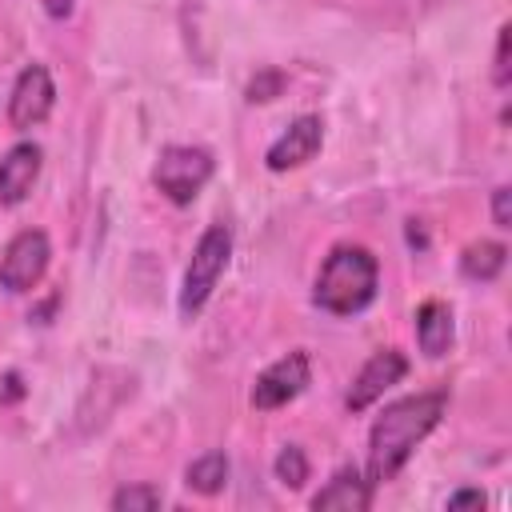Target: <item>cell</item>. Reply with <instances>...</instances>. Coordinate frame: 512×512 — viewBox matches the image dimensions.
I'll return each mask as SVG.
<instances>
[{
    "label": "cell",
    "mask_w": 512,
    "mask_h": 512,
    "mask_svg": "<svg viewBox=\"0 0 512 512\" xmlns=\"http://www.w3.org/2000/svg\"><path fill=\"white\" fill-rule=\"evenodd\" d=\"M312 380V364H308V352H288L280 356L276 364H268L256 384H252V408L268 412V408H284L288 400H296Z\"/></svg>",
    "instance_id": "obj_6"
},
{
    "label": "cell",
    "mask_w": 512,
    "mask_h": 512,
    "mask_svg": "<svg viewBox=\"0 0 512 512\" xmlns=\"http://www.w3.org/2000/svg\"><path fill=\"white\" fill-rule=\"evenodd\" d=\"M416 340L424 356H444L452 344V308L444 300H424L416 308Z\"/></svg>",
    "instance_id": "obj_12"
},
{
    "label": "cell",
    "mask_w": 512,
    "mask_h": 512,
    "mask_svg": "<svg viewBox=\"0 0 512 512\" xmlns=\"http://www.w3.org/2000/svg\"><path fill=\"white\" fill-rule=\"evenodd\" d=\"M404 372H408L404 352H396V348L372 352V360L356 372V380H352V388H348V408H352V412H364V408L376 404L392 384H400Z\"/></svg>",
    "instance_id": "obj_8"
},
{
    "label": "cell",
    "mask_w": 512,
    "mask_h": 512,
    "mask_svg": "<svg viewBox=\"0 0 512 512\" xmlns=\"http://www.w3.org/2000/svg\"><path fill=\"white\" fill-rule=\"evenodd\" d=\"M444 408H448L444 392H416L388 404L368 432V484L392 480L412 456V448L440 424Z\"/></svg>",
    "instance_id": "obj_1"
},
{
    "label": "cell",
    "mask_w": 512,
    "mask_h": 512,
    "mask_svg": "<svg viewBox=\"0 0 512 512\" xmlns=\"http://www.w3.org/2000/svg\"><path fill=\"white\" fill-rule=\"evenodd\" d=\"M368 504H372V484H368V476H364L356 464L340 468V472L312 496V508H316V512H364Z\"/></svg>",
    "instance_id": "obj_10"
},
{
    "label": "cell",
    "mask_w": 512,
    "mask_h": 512,
    "mask_svg": "<svg viewBox=\"0 0 512 512\" xmlns=\"http://www.w3.org/2000/svg\"><path fill=\"white\" fill-rule=\"evenodd\" d=\"M508 200H512L508 188H496V192H492V220H496V228H512V208H508Z\"/></svg>",
    "instance_id": "obj_19"
},
{
    "label": "cell",
    "mask_w": 512,
    "mask_h": 512,
    "mask_svg": "<svg viewBox=\"0 0 512 512\" xmlns=\"http://www.w3.org/2000/svg\"><path fill=\"white\" fill-rule=\"evenodd\" d=\"M20 396H24V384H20L16 372H8L4 376V388H0V400H20Z\"/></svg>",
    "instance_id": "obj_21"
},
{
    "label": "cell",
    "mask_w": 512,
    "mask_h": 512,
    "mask_svg": "<svg viewBox=\"0 0 512 512\" xmlns=\"http://www.w3.org/2000/svg\"><path fill=\"white\" fill-rule=\"evenodd\" d=\"M448 508H452V512H456V508H484V492H476V488H464V492L448 496Z\"/></svg>",
    "instance_id": "obj_20"
},
{
    "label": "cell",
    "mask_w": 512,
    "mask_h": 512,
    "mask_svg": "<svg viewBox=\"0 0 512 512\" xmlns=\"http://www.w3.org/2000/svg\"><path fill=\"white\" fill-rule=\"evenodd\" d=\"M72 8H76V0H44V12H48L52 20H64V16H72Z\"/></svg>",
    "instance_id": "obj_22"
},
{
    "label": "cell",
    "mask_w": 512,
    "mask_h": 512,
    "mask_svg": "<svg viewBox=\"0 0 512 512\" xmlns=\"http://www.w3.org/2000/svg\"><path fill=\"white\" fill-rule=\"evenodd\" d=\"M228 256H232V232H228V224H212V228L196 240L192 264H188V272H184V288H180V312H184V320H192V316L208 304L216 280H220L224 268H228Z\"/></svg>",
    "instance_id": "obj_3"
},
{
    "label": "cell",
    "mask_w": 512,
    "mask_h": 512,
    "mask_svg": "<svg viewBox=\"0 0 512 512\" xmlns=\"http://www.w3.org/2000/svg\"><path fill=\"white\" fill-rule=\"evenodd\" d=\"M324 144V120L320 116H296L288 124V132H280L264 156V164L272 172H288V168H300L308 164Z\"/></svg>",
    "instance_id": "obj_9"
},
{
    "label": "cell",
    "mask_w": 512,
    "mask_h": 512,
    "mask_svg": "<svg viewBox=\"0 0 512 512\" xmlns=\"http://www.w3.org/2000/svg\"><path fill=\"white\" fill-rule=\"evenodd\" d=\"M376 284H380L376 256L360 244H340L324 260L312 300L332 316H356L376 300Z\"/></svg>",
    "instance_id": "obj_2"
},
{
    "label": "cell",
    "mask_w": 512,
    "mask_h": 512,
    "mask_svg": "<svg viewBox=\"0 0 512 512\" xmlns=\"http://www.w3.org/2000/svg\"><path fill=\"white\" fill-rule=\"evenodd\" d=\"M40 160H44V152L36 144H28V140L12 144L4 152V160H0V204L12 208L32 192V184L40 176Z\"/></svg>",
    "instance_id": "obj_11"
},
{
    "label": "cell",
    "mask_w": 512,
    "mask_h": 512,
    "mask_svg": "<svg viewBox=\"0 0 512 512\" xmlns=\"http://www.w3.org/2000/svg\"><path fill=\"white\" fill-rule=\"evenodd\" d=\"M504 264H508V248H504L500 240H472V244L460 252V272H464L468 280H480V284L496 280V276L504 272Z\"/></svg>",
    "instance_id": "obj_13"
},
{
    "label": "cell",
    "mask_w": 512,
    "mask_h": 512,
    "mask_svg": "<svg viewBox=\"0 0 512 512\" xmlns=\"http://www.w3.org/2000/svg\"><path fill=\"white\" fill-rule=\"evenodd\" d=\"M208 176H212V152L208 148H192V144L160 148L156 168H152V184L172 204H192L196 192L208 184Z\"/></svg>",
    "instance_id": "obj_4"
},
{
    "label": "cell",
    "mask_w": 512,
    "mask_h": 512,
    "mask_svg": "<svg viewBox=\"0 0 512 512\" xmlns=\"http://www.w3.org/2000/svg\"><path fill=\"white\" fill-rule=\"evenodd\" d=\"M276 480L284 488H304V480H308V456H304L300 444L280 448V456H276Z\"/></svg>",
    "instance_id": "obj_15"
},
{
    "label": "cell",
    "mask_w": 512,
    "mask_h": 512,
    "mask_svg": "<svg viewBox=\"0 0 512 512\" xmlns=\"http://www.w3.org/2000/svg\"><path fill=\"white\" fill-rule=\"evenodd\" d=\"M48 256H52V248H48V236L40 228L16 232L4 248V260H0V288L32 292L48 272Z\"/></svg>",
    "instance_id": "obj_5"
},
{
    "label": "cell",
    "mask_w": 512,
    "mask_h": 512,
    "mask_svg": "<svg viewBox=\"0 0 512 512\" xmlns=\"http://www.w3.org/2000/svg\"><path fill=\"white\" fill-rule=\"evenodd\" d=\"M508 36H512V28L504 24L500 36H496V84H500V88L512 80V76H508Z\"/></svg>",
    "instance_id": "obj_18"
},
{
    "label": "cell",
    "mask_w": 512,
    "mask_h": 512,
    "mask_svg": "<svg viewBox=\"0 0 512 512\" xmlns=\"http://www.w3.org/2000/svg\"><path fill=\"white\" fill-rule=\"evenodd\" d=\"M184 484H188L192 492H200V496H216V492L228 484V456H224V452H204L200 460L188 464Z\"/></svg>",
    "instance_id": "obj_14"
},
{
    "label": "cell",
    "mask_w": 512,
    "mask_h": 512,
    "mask_svg": "<svg viewBox=\"0 0 512 512\" xmlns=\"http://www.w3.org/2000/svg\"><path fill=\"white\" fill-rule=\"evenodd\" d=\"M284 92V72L280 68H264L248 80V100L252 104H264V100H276Z\"/></svg>",
    "instance_id": "obj_17"
},
{
    "label": "cell",
    "mask_w": 512,
    "mask_h": 512,
    "mask_svg": "<svg viewBox=\"0 0 512 512\" xmlns=\"http://www.w3.org/2000/svg\"><path fill=\"white\" fill-rule=\"evenodd\" d=\"M52 104H56V84H52L48 68H44V64H28V68L16 76V84H12L8 120H12L16 132H28V128H36V124L48 120Z\"/></svg>",
    "instance_id": "obj_7"
},
{
    "label": "cell",
    "mask_w": 512,
    "mask_h": 512,
    "mask_svg": "<svg viewBox=\"0 0 512 512\" xmlns=\"http://www.w3.org/2000/svg\"><path fill=\"white\" fill-rule=\"evenodd\" d=\"M112 508L116 512H152V508H160V492L152 484H128V488L112 492Z\"/></svg>",
    "instance_id": "obj_16"
}]
</instances>
